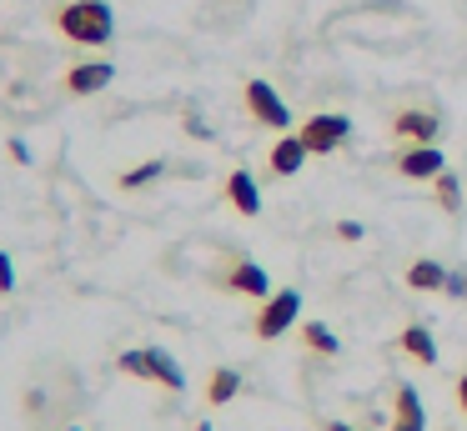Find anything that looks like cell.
Listing matches in <instances>:
<instances>
[{
    "label": "cell",
    "mask_w": 467,
    "mask_h": 431,
    "mask_svg": "<svg viewBox=\"0 0 467 431\" xmlns=\"http://www.w3.org/2000/svg\"><path fill=\"white\" fill-rule=\"evenodd\" d=\"M56 30H61L71 46H111L116 36V15L106 0H66L56 10Z\"/></svg>",
    "instance_id": "1"
},
{
    "label": "cell",
    "mask_w": 467,
    "mask_h": 431,
    "mask_svg": "<svg viewBox=\"0 0 467 431\" xmlns=\"http://www.w3.org/2000/svg\"><path fill=\"white\" fill-rule=\"evenodd\" d=\"M121 371H126V376H141V381H156V386H166V391H186L182 366H176V361L166 356L161 346L126 351V356H121Z\"/></svg>",
    "instance_id": "2"
},
{
    "label": "cell",
    "mask_w": 467,
    "mask_h": 431,
    "mask_svg": "<svg viewBox=\"0 0 467 431\" xmlns=\"http://www.w3.org/2000/svg\"><path fill=\"white\" fill-rule=\"evenodd\" d=\"M296 136H302V146L312 150V156H332V150L352 136V120L337 116V110H332V116L322 110V116H306L302 126H296Z\"/></svg>",
    "instance_id": "3"
},
{
    "label": "cell",
    "mask_w": 467,
    "mask_h": 431,
    "mask_svg": "<svg viewBox=\"0 0 467 431\" xmlns=\"http://www.w3.org/2000/svg\"><path fill=\"white\" fill-rule=\"evenodd\" d=\"M296 316H302V291H292V286H286V291H272V296L262 301V316H256V336H262V341H276Z\"/></svg>",
    "instance_id": "4"
},
{
    "label": "cell",
    "mask_w": 467,
    "mask_h": 431,
    "mask_svg": "<svg viewBox=\"0 0 467 431\" xmlns=\"http://www.w3.org/2000/svg\"><path fill=\"white\" fill-rule=\"evenodd\" d=\"M392 136L402 140V146H432L437 140V130H442V120H437V110H427V106H402V110H392Z\"/></svg>",
    "instance_id": "5"
},
{
    "label": "cell",
    "mask_w": 467,
    "mask_h": 431,
    "mask_svg": "<svg viewBox=\"0 0 467 431\" xmlns=\"http://www.w3.org/2000/svg\"><path fill=\"white\" fill-rule=\"evenodd\" d=\"M246 110H252V120H262L266 130H292V110H286V100L272 90V80H246Z\"/></svg>",
    "instance_id": "6"
},
{
    "label": "cell",
    "mask_w": 467,
    "mask_h": 431,
    "mask_svg": "<svg viewBox=\"0 0 467 431\" xmlns=\"http://www.w3.org/2000/svg\"><path fill=\"white\" fill-rule=\"evenodd\" d=\"M222 286H226V291H236V296H256V301H266V296H272V281H266V271L256 266V261H246V256L226 266Z\"/></svg>",
    "instance_id": "7"
},
{
    "label": "cell",
    "mask_w": 467,
    "mask_h": 431,
    "mask_svg": "<svg viewBox=\"0 0 467 431\" xmlns=\"http://www.w3.org/2000/svg\"><path fill=\"white\" fill-rule=\"evenodd\" d=\"M397 170H402L407 180H432L437 170H447V166H442V150L437 146H402L397 150Z\"/></svg>",
    "instance_id": "8"
},
{
    "label": "cell",
    "mask_w": 467,
    "mask_h": 431,
    "mask_svg": "<svg viewBox=\"0 0 467 431\" xmlns=\"http://www.w3.org/2000/svg\"><path fill=\"white\" fill-rule=\"evenodd\" d=\"M116 80L111 60H91V66H71L66 70V90L71 96H96V90H106Z\"/></svg>",
    "instance_id": "9"
},
{
    "label": "cell",
    "mask_w": 467,
    "mask_h": 431,
    "mask_svg": "<svg viewBox=\"0 0 467 431\" xmlns=\"http://www.w3.org/2000/svg\"><path fill=\"white\" fill-rule=\"evenodd\" d=\"M397 406H392V431H427V411H422V396L412 386H397Z\"/></svg>",
    "instance_id": "10"
},
{
    "label": "cell",
    "mask_w": 467,
    "mask_h": 431,
    "mask_svg": "<svg viewBox=\"0 0 467 431\" xmlns=\"http://www.w3.org/2000/svg\"><path fill=\"white\" fill-rule=\"evenodd\" d=\"M226 200H232L242 216H256V210H262V190H256L252 170H232V176H226Z\"/></svg>",
    "instance_id": "11"
},
{
    "label": "cell",
    "mask_w": 467,
    "mask_h": 431,
    "mask_svg": "<svg viewBox=\"0 0 467 431\" xmlns=\"http://www.w3.org/2000/svg\"><path fill=\"white\" fill-rule=\"evenodd\" d=\"M397 351L412 356L417 366H437V341H432V331H427V326H407L402 336H397Z\"/></svg>",
    "instance_id": "12"
},
{
    "label": "cell",
    "mask_w": 467,
    "mask_h": 431,
    "mask_svg": "<svg viewBox=\"0 0 467 431\" xmlns=\"http://www.w3.org/2000/svg\"><path fill=\"white\" fill-rule=\"evenodd\" d=\"M306 156H312V150L302 146V136H282L272 146V176H296V170L306 166Z\"/></svg>",
    "instance_id": "13"
},
{
    "label": "cell",
    "mask_w": 467,
    "mask_h": 431,
    "mask_svg": "<svg viewBox=\"0 0 467 431\" xmlns=\"http://www.w3.org/2000/svg\"><path fill=\"white\" fill-rule=\"evenodd\" d=\"M236 391H242V376H236L232 366H216V371H212V381H206V401H212V406H226V401H232Z\"/></svg>",
    "instance_id": "14"
},
{
    "label": "cell",
    "mask_w": 467,
    "mask_h": 431,
    "mask_svg": "<svg viewBox=\"0 0 467 431\" xmlns=\"http://www.w3.org/2000/svg\"><path fill=\"white\" fill-rule=\"evenodd\" d=\"M407 286H412V291H442L447 286V271L437 266V261H412V266H407Z\"/></svg>",
    "instance_id": "15"
},
{
    "label": "cell",
    "mask_w": 467,
    "mask_h": 431,
    "mask_svg": "<svg viewBox=\"0 0 467 431\" xmlns=\"http://www.w3.org/2000/svg\"><path fill=\"white\" fill-rule=\"evenodd\" d=\"M302 341H306V351H317V356H337V336L322 326V321H302Z\"/></svg>",
    "instance_id": "16"
},
{
    "label": "cell",
    "mask_w": 467,
    "mask_h": 431,
    "mask_svg": "<svg viewBox=\"0 0 467 431\" xmlns=\"http://www.w3.org/2000/svg\"><path fill=\"white\" fill-rule=\"evenodd\" d=\"M432 186H437V206H442V210H457V206H462V186H457L452 170H437Z\"/></svg>",
    "instance_id": "17"
},
{
    "label": "cell",
    "mask_w": 467,
    "mask_h": 431,
    "mask_svg": "<svg viewBox=\"0 0 467 431\" xmlns=\"http://www.w3.org/2000/svg\"><path fill=\"white\" fill-rule=\"evenodd\" d=\"M161 160H146V166H136V170H126V176H121V186L126 190H136V186H146V180H156V176H161Z\"/></svg>",
    "instance_id": "18"
},
{
    "label": "cell",
    "mask_w": 467,
    "mask_h": 431,
    "mask_svg": "<svg viewBox=\"0 0 467 431\" xmlns=\"http://www.w3.org/2000/svg\"><path fill=\"white\" fill-rule=\"evenodd\" d=\"M16 286V271H11V256L0 251V291H11Z\"/></svg>",
    "instance_id": "19"
},
{
    "label": "cell",
    "mask_w": 467,
    "mask_h": 431,
    "mask_svg": "<svg viewBox=\"0 0 467 431\" xmlns=\"http://www.w3.org/2000/svg\"><path fill=\"white\" fill-rule=\"evenodd\" d=\"M337 236H342V241H362V226H357V221H342V226H337Z\"/></svg>",
    "instance_id": "20"
},
{
    "label": "cell",
    "mask_w": 467,
    "mask_h": 431,
    "mask_svg": "<svg viewBox=\"0 0 467 431\" xmlns=\"http://www.w3.org/2000/svg\"><path fill=\"white\" fill-rule=\"evenodd\" d=\"M447 291H452V296H467V271H457V276H447Z\"/></svg>",
    "instance_id": "21"
},
{
    "label": "cell",
    "mask_w": 467,
    "mask_h": 431,
    "mask_svg": "<svg viewBox=\"0 0 467 431\" xmlns=\"http://www.w3.org/2000/svg\"><path fill=\"white\" fill-rule=\"evenodd\" d=\"M457 406H462V416H467V371H462V381H457Z\"/></svg>",
    "instance_id": "22"
},
{
    "label": "cell",
    "mask_w": 467,
    "mask_h": 431,
    "mask_svg": "<svg viewBox=\"0 0 467 431\" xmlns=\"http://www.w3.org/2000/svg\"><path fill=\"white\" fill-rule=\"evenodd\" d=\"M322 431H357V426H347V421H322Z\"/></svg>",
    "instance_id": "23"
},
{
    "label": "cell",
    "mask_w": 467,
    "mask_h": 431,
    "mask_svg": "<svg viewBox=\"0 0 467 431\" xmlns=\"http://www.w3.org/2000/svg\"><path fill=\"white\" fill-rule=\"evenodd\" d=\"M196 431H212V426H206V421H202V426H196Z\"/></svg>",
    "instance_id": "24"
},
{
    "label": "cell",
    "mask_w": 467,
    "mask_h": 431,
    "mask_svg": "<svg viewBox=\"0 0 467 431\" xmlns=\"http://www.w3.org/2000/svg\"><path fill=\"white\" fill-rule=\"evenodd\" d=\"M71 431H81V426H71Z\"/></svg>",
    "instance_id": "25"
}]
</instances>
